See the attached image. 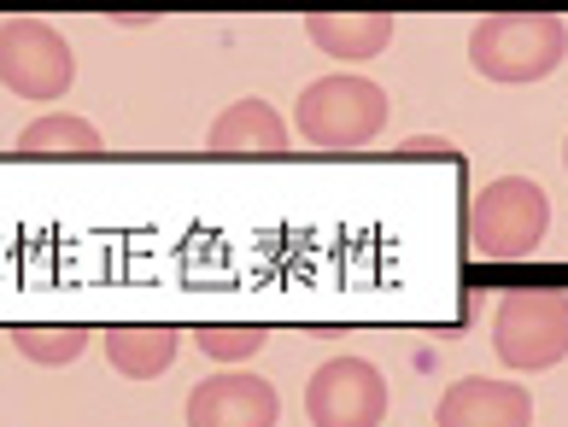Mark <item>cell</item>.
<instances>
[{"mask_svg": "<svg viewBox=\"0 0 568 427\" xmlns=\"http://www.w3.org/2000/svg\"><path fill=\"white\" fill-rule=\"evenodd\" d=\"M568 53V24L551 12H493L469 30V65L504 82V89H528L545 82Z\"/></svg>", "mask_w": 568, "mask_h": 427, "instance_id": "cell-1", "label": "cell"}, {"mask_svg": "<svg viewBox=\"0 0 568 427\" xmlns=\"http://www.w3.org/2000/svg\"><path fill=\"white\" fill-rule=\"evenodd\" d=\"M393 105L387 89L369 77H317L305 82V94L293 100V130H300L317 153H357L387 130Z\"/></svg>", "mask_w": 568, "mask_h": 427, "instance_id": "cell-2", "label": "cell"}, {"mask_svg": "<svg viewBox=\"0 0 568 427\" xmlns=\"http://www.w3.org/2000/svg\"><path fill=\"white\" fill-rule=\"evenodd\" d=\"M493 352L516 375L557 369L568 357V293L562 287H510L493 311Z\"/></svg>", "mask_w": 568, "mask_h": 427, "instance_id": "cell-3", "label": "cell"}, {"mask_svg": "<svg viewBox=\"0 0 568 427\" xmlns=\"http://www.w3.org/2000/svg\"><path fill=\"white\" fill-rule=\"evenodd\" d=\"M545 228H551V200L534 176H498L475 194L469 205V241L480 258H534L545 246Z\"/></svg>", "mask_w": 568, "mask_h": 427, "instance_id": "cell-4", "label": "cell"}, {"mask_svg": "<svg viewBox=\"0 0 568 427\" xmlns=\"http://www.w3.org/2000/svg\"><path fill=\"white\" fill-rule=\"evenodd\" d=\"M77 82V53L41 18H7L0 24V89L18 100H59Z\"/></svg>", "mask_w": 568, "mask_h": 427, "instance_id": "cell-5", "label": "cell"}, {"mask_svg": "<svg viewBox=\"0 0 568 427\" xmlns=\"http://www.w3.org/2000/svg\"><path fill=\"white\" fill-rule=\"evenodd\" d=\"M311 427H382L387 421V375L364 357H334L305 387Z\"/></svg>", "mask_w": 568, "mask_h": 427, "instance_id": "cell-6", "label": "cell"}, {"mask_svg": "<svg viewBox=\"0 0 568 427\" xmlns=\"http://www.w3.org/2000/svg\"><path fill=\"white\" fill-rule=\"evenodd\" d=\"M282 398L252 369H217L187 393V427H276Z\"/></svg>", "mask_w": 568, "mask_h": 427, "instance_id": "cell-7", "label": "cell"}, {"mask_svg": "<svg viewBox=\"0 0 568 427\" xmlns=\"http://www.w3.org/2000/svg\"><path fill=\"white\" fill-rule=\"evenodd\" d=\"M439 427H534V398L516 380H452L446 398H439Z\"/></svg>", "mask_w": 568, "mask_h": 427, "instance_id": "cell-8", "label": "cell"}, {"mask_svg": "<svg viewBox=\"0 0 568 427\" xmlns=\"http://www.w3.org/2000/svg\"><path fill=\"white\" fill-rule=\"evenodd\" d=\"M293 146L287 118L270 100H235L212 118V135H205V153L212 159H282Z\"/></svg>", "mask_w": 568, "mask_h": 427, "instance_id": "cell-9", "label": "cell"}, {"mask_svg": "<svg viewBox=\"0 0 568 427\" xmlns=\"http://www.w3.org/2000/svg\"><path fill=\"white\" fill-rule=\"evenodd\" d=\"M393 30H398L393 12H311L305 18V35L317 41L328 59H346V65L387 53Z\"/></svg>", "mask_w": 568, "mask_h": 427, "instance_id": "cell-10", "label": "cell"}, {"mask_svg": "<svg viewBox=\"0 0 568 427\" xmlns=\"http://www.w3.org/2000/svg\"><path fill=\"white\" fill-rule=\"evenodd\" d=\"M176 346H182V334L171 323H118V328H106V363H112L123 380H159V375H171Z\"/></svg>", "mask_w": 568, "mask_h": 427, "instance_id": "cell-11", "label": "cell"}, {"mask_svg": "<svg viewBox=\"0 0 568 427\" xmlns=\"http://www.w3.org/2000/svg\"><path fill=\"white\" fill-rule=\"evenodd\" d=\"M12 153L18 159H100V153H106V141H100V130H94L89 118L48 112V118H36V123L18 130Z\"/></svg>", "mask_w": 568, "mask_h": 427, "instance_id": "cell-12", "label": "cell"}, {"mask_svg": "<svg viewBox=\"0 0 568 427\" xmlns=\"http://www.w3.org/2000/svg\"><path fill=\"white\" fill-rule=\"evenodd\" d=\"M12 346L24 352V363H36V369H65V363H77L89 352V328L82 323H18Z\"/></svg>", "mask_w": 568, "mask_h": 427, "instance_id": "cell-13", "label": "cell"}, {"mask_svg": "<svg viewBox=\"0 0 568 427\" xmlns=\"http://www.w3.org/2000/svg\"><path fill=\"white\" fill-rule=\"evenodd\" d=\"M194 339L212 363H246L270 346V328L264 323H205V328H194Z\"/></svg>", "mask_w": 568, "mask_h": 427, "instance_id": "cell-14", "label": "cell"}, {"mask_svg": "<svg viewBox=\"0 0 568 427\" xmlns=\"http://www.w3.org/2000/svg\"><path fill=\"white\" fill-rule=\"evenodd\" d=\"M393 159H463V153L452 141H439V135H416V141H398Z\"/></svg>", "mask_w": 568, "mask_h": 427, "instance_id": "cell-15", "label": "cell"}, {"mask_svg": "<svg viewBox=\"0 0 568 427\" xmlns=\"http://www.w3.org/2000/svg\"><path fill=\"white\" fill-rule=\"evenodd\" d=\"M562 164H568V141H562Z\"/></svg>", "mask_w": 568, "mask_h": 427, "instance_id": "cell-16", "label": "cell"}]
</instances>
